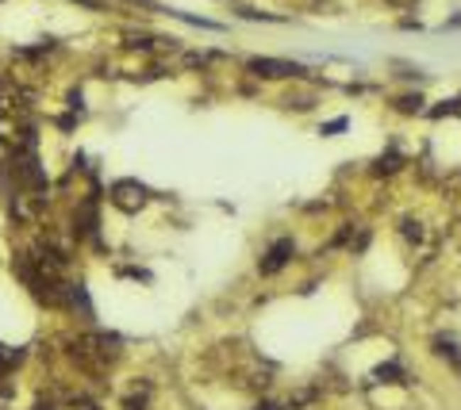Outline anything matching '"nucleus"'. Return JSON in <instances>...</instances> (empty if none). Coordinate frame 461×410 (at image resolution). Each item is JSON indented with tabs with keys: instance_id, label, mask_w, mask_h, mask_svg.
I'll return each instance as SVG.
<instances>
[{
	"instance_id": "nucleus-1",
	"label": "nucleus",
	"mask_w": 461,
	"mask_h": 410,
	"mask_svg": "<svg viewBox=\"0 0 461 410\" xmlns=\"http://www.w3.org/2000/svg\"><path fill=\"white\" fill-rule=\"evenodd\" d=\"M108 199L119 207V211L135 215L139 207H146V199H150V188H146V184H139V180H116V184L108 188Z\"/></svg>"
},
{
	"instance_id": "nucleus-2",
	"label": "nucleus",
	"mask_w": 461,
	"mask_h": 410,
	"mask_svg": "<svg viewBox=\"0 0 461 410\" xmlns=\"http://www.w3.org/2000/svg\"><path fill=\"white\" fill-rule=\"evenodd\" d=\"M250 73L266 81H281V77H304V65L300 62H285V58H250Z\"/></svg>"
},
{
	"instance_id": "nucleus-3",
	"label": "nucleus",
	"mask_w": 461,
	"mask_h": 410,
	"mask_svg": "<svg viewBox=\"0 0 461 410\" xmlns=\"http://www.w3.org/2000/svg\"><path fill=\"white\" fill-rule=\"evenodd\" d=\"M293 253H296V242H293V238H277V242L269 245V253L261 257V272H266V276L281 272L288 261H293Z\"/></svg>"
},
{
	"instance_id": "nucleus-4",
	"label": "nucleus",
	"mask_w": 461,
	"mask_h": 410,
	"mask_svg": "<svg viewBox=\"0 0 461 410\" xmlns=\"http://www.w3.org/2000/svg\"><path fill=\"white\" fill-rule=\"evenodd\" d=\"M435 353H438V357H446L450 365L461 372V341L454 338V333H442V338H435Z\"/></svg>"
},
{
	"instance_id": "nucleus-5",
	"label": "nucleus",
	"mask_w": 461,
	"mask_h": 410,
	"mask_svg": "<svg viewBox=\"0 0 461 410\" xmlns=\"http://www.w3.org/2000/svg\"><path fill=\"white\" fill-rule=\"evenodd\" d=\"M373 376L381 379V384H403V372H400V365H381Z\"/></svg>"
},
{
	"instance_id": "nucleus-6",
	"label": "nucleus",
	"mask_w": 461,
	"mask_h": 410,
	"mask_svg": "<svg viewBox=\"0 0 461 410\" xmlns=\"http://www.w3.org/2000/svg\"><path fill=\"white\" fill-rule=\"evenodd\" d=\"M70 410H100V403H97V399H89L85 391H77V395L70 399Z\"/></svg>"
},
{
	"instance_id": "nucleus-7",
	"label": "nucleus",
	"mask_w": 461,
	"mask_h": 410,
	"mask_svg": "<svg viewBox=\"0 0 461 410\" xmlns=\"http://www.w3.org/2000/svg\"><path fill=\"white\" fill-rule=\"evenodd\" d=\"M396 165H400V154H396V150H392L389 157H381V161H377V173H392V169H396Z\"/></svg>"
},
{
	"instance_id": "nucleus-8",
	"label": "nucleus",
	"mask_w": 461,
	"mask_h": 410,
	"mask_svg": "<svg viewBox=\"0 0 461 410\" xmlns=\"http://www.w3.org/2000/svg\"><path fill=\"white\" fill-rule=\"evenodd\" d=\"M396 104H400V111H408V116H411V111L423 108V96H400Z\"/></svg>"
},
{
	"instance_id": "nucleus-9",
	"label": "nucleus",
	"mask_w": 461,
	"mask_h": 410,
	"mask_svg": "<svg viewBox=\"0 0 461 410\" xmlns=\"http://www.w3.org/2000/svg\"><path fill=\"white\" fill-rule=\"evenodd\" d=\"M403 238H408V242H419V238H423L419 223H411V218H403Z\"/></svg>"
},
{
	"instance_id": "nucleus-10",
	"label": "nucleus",
	"mask_w": 461,
	"mask_h": 410,
	"mask_svg": "<svg viewBox=\"0 0 461 410\" xmlns=\"http://www.w3.org/2000/svg\"><path fill=\"white\" fill-rule=\"evenodd\" d=\"M461 108V100H446V104H442V108H435V111H430V116H435V119H442V116H450V111H457Z\"/></svg>"
},
{
	"instance_id": "nucleus-11",
	"label": "nucleus",
	"mask_w": 461,
	"mask_h": 410,
	"mask_svg": "<svg viewBox=\"0 0 461 410\" xmlns=\"http://www.w3.org/2000/svg\"><path fill=\"white\" fill-rule=\"evenodd\" d=\"M346 123H350V119H331V123H327V127H323V135H338V131H346Z\"/></svg>"
},
{
	"instance_id": "nucleus-12",
	"label": "nucleus",
	"mask_w": 461,
	"mask_h": 410,
	"mask_svg": "<svg viewBox=\"0 0 461 410\" xmlns=\"http://www.w3.org/2000/svg\"><path fill=\"white\" fill-rule=\"evenodd\" d=\"M31 410H58V399H50V395H46V399H35Z\"/></svg>"
},
{
	"instance_id": "nucleus-13",
	"label": "nucleus",
	"mask_w": 461,
	"mask_h": 410,
	"mask_svg": "<svg viewBox=\"0 0 461 410\" xmlns=\"http://www.w3.org/2000/svg\"><path fill=\"white\" fill-rule=\"evenodd\" d=\"M258 410H281L277 403H258Z\"/></svg>"
}]
</instances>
